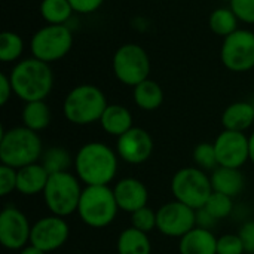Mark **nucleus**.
<instances>
[{
  "label": "nucleus",
  "mask_w": 254,
  "mask_h": 254,
  "mask_svg": "<svg viewBox=\"0 0 254 254\" xmlns=\"http://www.w3.org/2000/svg\"><path fill=\"white\" fill-rule=\"evenodd\" d=\"M73 170L83 186H109L118 176V152L101 141L85 143L74 155Z\"/></svg>",
  "instance_id": "1"
},
{
  "label": "nucleus",
  "mask_w": 254,
  "mask_h": 254,
  "mask_svg": "<svg viewBox=\"0 0 254 254\" xmlns=\"http://www.w3.org/2000/svg\"><path fill=\"white\" fill-rule=\"evenodd\" d=\"M9 79L13 95L24 103L45 100L54 88V74L49 64L34 57L15 64Z\"/></svg>",
  "instance_id": "2"
},
{
  "label": "nucleus",
  "mask_w": 254,
  "mask_h": 254,
  "mask_svg": "<svg viewBox=\"0 0 254 254\" xmlns=\"http://www.w3.org/2000/svg\"><path fill=\"white\" fill-rule=\"evenodd\" d=\"M43 144L37 132L22 127L1 129L0 134V161L3 165L19 170L25 165L40 161Z\"/></svg>",
  "instance_id": "3"
},
{
  "label": "nucleus",
  "mask_w": 254,
  "mask_h": 254,
  "mask_svg": "<svg viewBox=\"0 0 254 254\" xmlns=\"http://www.w3.org/2000/svg\"><path fill=\"white\" fill-rule=\"evenodd\" d=\"M107 106V98L98 86L83 83L65 95L63 113L70 124L85 127L100 122Z\"/></svg>",
  "instance_id": "4"
},
{
  "label": "nucleus",
  "mask_w": 254,
  "mask_h": 254,
  "mask_svg": "<svg viewBox=\"0 0 254 254\" xmlns=\"http://www.w3.org/2000/svg\"><path fill=\"white\" fill-rule=\"evenodd\" d=\"M119 211L113 188L85 186L76 214L88 228L104 229L115 222Z\"/></svg>",
  "instance_id": "5"
},
{
  "label": "nucleus",
  "mask_w": 254,
  "mask_h": 254,
  "mask_svg": "<svg viewBox=\"0 0 254 254\" xmlns=\"http://www.w3.org/2000/svg\"><path fill=\"white\" fill-rule=\"evenodd\" d=\"M83 188V183L71 171L51 174L42 193L43 202L51 214L65 219L77 213Z\"/></svg>",
  "instance_id": "6"
},
{
  "label": "nucleus",
  "mask_w": 254,
  "mask_h": 254,
  "mask_svg": "<svg viewBox=\"0 0 254 254\" xmlns=\"http://www.w3.org/2000/svg\"><path fill=\"white\" fill-rule=\"evenodd\" d=\"M171 193L176 201L199 210L213 193L210 174L198 167L180 168L171 179Z\"/></svg>",
  "instance_id": "7"
},
{
  "label": "nucleus",
  "mask_w": 254,
  "mask_h": 254,
  "mask_svg": "<svg viewBox=\"0 0 254 254\" xmlns=\"http://www.w3.org/2000/svg\"><path fill=\"white\" fill-rule=\"evenodd\" d=\"M73 34L65 24H46L45 27L37 30L30 40L33 57L48 64L64 58L70 52Z\"/></svg>",
  "instance_id": "8"
},
{
  "label": "nucleus",
  "mask_w": 254,
  "mask_h": 254,
  "mask_svg": "<svg viewBox=\"0 0 254 254\" xmlns=\"http://www.w3.org/2000/svg\"><path fill=\"white\" fill-rule=\"evenodd\" d=\"M113 73L127 86H137L149 79L150 60L147 52L137 43L122 45L113 55Z\"/></svg>",
  "instance_id": "9"
},
{
  "label": "nucleus",
  "mask_w": 254,
  "mask_h": 254,
  "mask_svg": "<svg viewBox=\"0 0 254 254\" xmlns=\"http://www.w3.org/2000/svg\"><path fill=\"white\" fill-rule=\"evenodd\" d=\"M223 65L234 73H246L254 68V33L238 28L223 39L220 49Z\"/></svg>",
  "instance_id": "10"
},
{
  "label": "nucleus",
  "mask_w": 254,
  "mask_h": 254,
  "mask_svg": "<svg viewBox=\"0 0 254 254\" xmlns=\"http://www.w3.org/2000/svg\"><path fill=\"white\" fill-rule=\"evenodd\" d=\"M196 226V210L179 202L170 201L156 210V231L168 238L180 240Z\"/></svg>",
  "instance_id": "11"
},
{
  "label": "nucleus",
  "mask_w": 254,
  "mask_h": 254,
  "mask_svg": "<svg viewBox=\"0 0 254 254\" xmlns=\"http://www.w3.org/2000/svg\"><path fill=\"white\" fill-rule=\"evenodd\" d=\"M31 223L15 205H6L0 213V244L9 252H19L30 244Z\"/></svg>",
  "instance_id": "12"
},
{
  "label": "nucleus",
  "mask_w": 254,
  "mask_h": 254,
  "mask_svg": "<svg viewBox=\"0 0 254 254\" xmlns=\"http://www.w3.org/2000/svg\"><path fill=\"white\" fill-rule=\"evenodd\" d=\"M70 237V226L64 217L60 216H43L37 219L31 226L30 244L43 250L45 253H52L65 246Z\"/></svg>",
  "instance_id": "13"
},
{
  "label": "nucleus",
  "mask_w": 254,
  "mask_h": 254,
  "mask_svg": "<svg viewBox=\"0 0 254 254\" xmlns=\"http://www.w3.org/2000/svg\"><path fill=\"white\" fill-rule=\"evenodd\" d=\"M219 167L240 168L250 161L249 135L240 131L223 129L214 140Z\"/></svg>",
  "instance_id": "14"
},
{
  "label": "nucleus",
  "mask_w": 254,
  "mask_h": 254,
  "mask_svg": "<svg viewBox=\"0 0 254 254\" xmlns=\"http://www.w3.org/2000/svg\"><path fill=\"white\" fill-rule=\"evenodd\" d=\"M155 143L152 135L140 127H132L129 131L118 137L116 141L119 159L129 165H141L149 161Z\"/></svg>",
  "instance_id": "15"
},
{
  "label": "nucleus",
  "mask_w": 254,
  "mask_h": 254,
  "mask_svg": "<svg viewBox=\"0 0 254 254\" xmlns=\"http://www.w3.org/2000/svg\"><path fill=\"white\" fill-rule=\"evenodd\" d=\"M113 193L121 211L132 214L149 202V190L146 185L135 177H124L113 186Z\"/></svg>",
  "instance_id": "16"
},
{
  "label": "nucleus",
  "mask_w": 254,
  "mask_h": 254,
  "mask_svg": "<svg viewBox=\"0 0 254 254\" xmlns=\"http://www.w3.org/2000/svg\"><path fill=\"white\" fill-rule=\"evenodd\" d=\"M49 176L51 174L40 162L25 165L16 170V192L24 196H34L43 193Z\"/></svg>",
  "instance_id": "17"
},
{
  "label": "nucleus",
  "mask_w": 254,
  "mask_h": 254,
  "mask_svg": "<svg viewBox=\"0 0 254 254\" xmlns=\"http://www.w3.org/2000/svg\"><path fill=\"white\" fill-rule=\"evenodd\" d=\"M180 254H217V237L213 231L195 226L179 240Z\"/></svg>",
  "instance_id": "18"
},
{
  "label": "nucleus",
  "mask_w": 254,
  "mask_h": 254,
  "mask_svg": "<svg viewBox=\"0 0 254 254\" xmlns=\"http://www.w3.org/2000/svg\"><path fill=\"white\" fill-rule=\"evenodd\" d=\"M210 180L213 192H219L231 198H237L246 186V179L240 168L217 167L210 173Z\"/></svg>",
  "instance_id": "19"
},
{
  "label": "nucleus",
  "mask_w": 254,
  "mask_h": 254,
  "mask_svg": "<svg viewBox=\"0 0 254 254\" xmlns=\"http://www.w3.org/2000/svg\"><path fill=\"white\" fill-rule=\"evenodd\" d=\"M100 125L106 134L121 137L134 127L132 113L122 104H109L100 119Z\"/></svg>",
  "instance_id": "20"
},
{
  "label": "nucleus",
  "mask_w": 254,
  "mask_h": 254,
  "mask_svg": "<svg viewBox=\"0 0 254 254\" xmlns=\"http://www.w3.org/2000/svg\"><path fill=\"white\" fill-rule=\"evenodd\" d=\"M254 124V104L250 101H235L222 113V125L225 129L246 132Z\"/></svg>",
  "instance_id": "21"
},
{
  "label": "nucleus",
  "mask_w": 254,
  "mask_h": 254,
  "mask_svg": "<svg viewBox=\"0 0 254 254\" xmlns=\"http://www.w3.org/2000/svg\"><path fill=\"white\" fill-rule=\"evenodd\" d=\"M118 254H152V243L149 234L132 226L125 228L116 240Z\"/></svg>",
  "instance_id": "22"
},
{
  "label": "nucleus",
  "mask_w": 254,
  "mask_h": 254,
  "mask_svg": "<svg viewBox=\"0 0 254 254\" xmlns=\"http://www.w3.org/2000/svg\"><path fill=\"white\" fill-rule=\"evenodd\" d=\"M134 103L144 112H153L164 103V91L158 82L146 79L144 82L134 86Z\"/></svg>",
  "instance_id": "23"
},
{
  "label": "nucleus",
  "mask_w": 254,
  "mask_h": 254,
  "mask_svg": "<svg viewBox=\"0 0 254 254\" xmlns=\"http://www.w3.org/2000/svg\"><path fill=\"white\" fill-rule=\"evenodd\" d=\"M21 121L25 128L34 132H40L51 124V109L45 100L25 103L21 110Z\"/></svg>",
  "instance_id": "24"
},
{
  "label": "nucleus",
  "mask_w": 254,
  "mask_h": 254,
  "mask_svg": "<svg viewBox=\"0 0 254 254\" xmlns=\"http://www.w3.org/2000/svg\"><path fill=\"white\" fill-rule=\"evenodd\" d=\"M39 162L45 167V170L49 174H57L70 171L74 165V156H71L65 147L51 146L46 150H43Z\"/></svg>",
  "instance_id": "25"
},
{
  "label": "nucleus",
  "mask_w": 254,
  "mask_h": 254,
  "mask_svg": "<svg viewBox=\"0 0 254 254\" xmlns=\"http://www.w3.org/2000/svg\"><path fill=\"white\" fill-rule=\"evenodd\" d=\"M73 12L68 0H42L40 3V15L48 24L63 25L71 18Z\"/></svg>",
  "instance_id": "26"
},
{
  "label": "nucleus",
  "mask_w": 254,
  "mask_h": 254,
  "mask_svg": "<svg viewBox=\"0 0 254 254\" xmlns=\"http://www.w3.org/2000/svg\"><path fill=\"white\" fill-rule=\"evenodd\" d=\"M238 18L231 7H219L211 12L208 18V25L211 31L223 39L238 30Z\"/></svg>",
  "instance_id": "27"
},
{
  "label": "nucleus",
  "mask_w": 254,
  "mask_h": 254,
  "mask_svg": "<svg viewBox=\"0 0 254 254\" xmlns=\"http://www.w3.org/2000/svg\"><path fill=\"white\" fill-rule=\"evenodd\" d=\"M24 51V40L19 34L13 31H3L0 34V61L13 63Z\"/></svg>",
  "instance_id": "28"
},
{
  "label": "nucleus",
  "mask_w": 254,
  "mask_h": 254,
  "mask_svg": "<svg viewBox=\"0 0 254 254\" xmlns=\"http://www.w3.org/2000/svg\"><path fill=\"white\" fill-rule=\"evenodd\" d=\"M192 156H193L195 167L201 168L205 173H213L219 167V161H217L214 143L204 141V143L196 144V147L193 149Z\"/></svg>",
  "instance_id": "29"
},
{
  "label": "nucleus",
  "mask_w": 254,
  "mask_h": 254,
  "mask_svg": "<svg viewBox=\"0 0 254 254\" xmlns=\"http://www.w3.org/2000/svg\"><path fill=\"white\" fill-rule=\"evenodd\" d=\"M202 208H205L216 220L220 222L223 219H228L232 214V211H234V198L226 196V195L219 193V192H213Z\"/></svg>",
  "instance_id": "30"
},
{
  "label": "nucleus",
  "mask_w": 254,
  "mask_h": 254,
  "mask_svg": "<svg viewBox=\"0 0 254 254\" xmlns=\"http://www.w3.org/2000/svg\"><path fill=\"white\" fill-rule=\"evenodd\" d=\"M131 226L144 234H150L156 229V211L147 205L134 211L131 214Z\"/></svg>",
  "instance_id": "31"
},
{
  "label": "nucleus",
  "mask_w": 254,
  "mask_h": 254,
  "mask_svg": "<svg viewBox=\"0 0 254 254\" xmlns=\"http://www.w3.org/2000/svg\"><path fill=\"white\" fill-rule=\"evenodd\" d=\"M217 254H246L238 234H225L217 238Z\"/></svg>",
  "instance_id": "32"
},
{
  "label": "nucleus",
  "mask_w": 254,
  "mask_h": 254,
  "mask_svg": "<svg viewBox=\"0 0 254 254\" xmlns=\"http://www.w3.org/2000/svg\"><path fill=\"white\" fill-rule=\"evenodd\" d=\"M16 192V170L7 165H0V195L7 196Z\"/></svg>",
  "instance_id": "33"
},
{
  "label": "nucleus",
  "mask_w": 254,
  "mask_h": 254,
  "mask_svg": "<svg viewBox=\"0 0 254 254\" xmlns=\"http://www.w3.org/2000/svg\"><path fill=\"white\" fill-rule=\"evenodd\" d=\"M229 4L240 21L254 24V0H232Z\"/></svg>",
  "instance_id": "34"
},
{
  "label": "nucleus",
  "mask_w": 254,
  "mask_h": 254,
  "mask_svg": "<svg viewBox=\"0 0 254 254\" xmlns=\"http://www.w3.org/2000/svg\"><path fill=\"white\" fill-rule=\"evenodd\" d=\"M238 235L244 244L246 253H254V220H247L241 225Z\"/></svg>",
  "instance_id": "35"
},
{
  "label": "nucleus",
  "mask_w": 254,
  "mask_h": 254,
  "mask_svg": "<svg viewBox=\"0 0 254 254\" xmlns=\"http://www.w3.org/2000/svg\"><path fill=\"white\" fill-rule=\"evenodd\" d=\"M68 1L74 12L88 15V13L98 10L104 0H68Z\"/></svg>",
  "instance_id": "36"
},
{
  "label": "nucleus",
  "mask_w": 254,
  "mask_h": 254,
  "mask_svg": "<svg viewBox=\"0 0 254 254\" xmlns=\"http://www.w3.org/2000/svg\"><path fill=\"white\" fill-rule=\"evenodd\" d=\"M217 223H219V220H216L205 208L196 210V226H198V228L213 231V228H214Z\"/></svg>",
  "instance_id": "37"
},
{
  "label": "nucleus",
  "mask_w": 254,
  "mask_h": 254,
  "mask_svg": "<svg viewBox=\"0 0 254 254\" xmlns=\"http://www.w3.org/2000/svg\"><path fill=\"white\" fill-rule=\"evenodd\" d=\"M13 94V89H12V83H10V79L7 74L1 73L0 74V104L4 106L9 98L12 97Z\"/></svg>",
  "instance_id": "38"
},
{
  "label": "nucleus",
  "mask_w": 254,
  "mask_h": 254,
  "mask_svg": "<svg viewBox=\"0 0 254 254\" xmlns=\"http://www.w3.org/2000/svg\"><path fill=\"white\" fill-rule=\"evenodd\" d=\"M18 254H48L45 253L43 250H40V249H37L36 246H33V244H28V246H25L24 249H21Z\"/></svg>",
  "instance_id": "39"
},
{
  "label": "nucleus",
  "mask_w": 254,
  "mask_h": 254,
  "mask_svg": "<svg viewBox=\"0 0 254 254\" xmlns=\"http://www.w3.org/2000/svg\"><path fill=\"white\" fill-rule=\"evenodd\" d=\"M249 149H250V162L254 164V131L249 135Z\"/></svg>",
  "instance_id": "40"
},
{
  "label": "nucleus",
  "mask_w": 254,
  "mask_h": 254,
  "mask_svg": "<svg viewBox=\"0 0 254 254\" xmlns=\"http://www.w3.org/2000/svg\"><path fill=\"white\" fill-rule=\"evenodd\" d=\"M222 1H226V3H231L232 0H222Z\"/></svg>",
  "instance_id": "41"
},
{
  "label": "nucleus",
  "mask_w": 254,
  "mask_h": 254,
  "mask_svg": "<svg viewBox=\"0 0 254 254\" xmlns=\"http://www.w3.org/2000/svg\"><path fill=\"white\" fill-rule=\"evenodd\" d=\"M77 254H91V253H77Z\"/></svg>",
  "instance_id": "42"
},
{
  "label": "nucleus",
  "mask_w": 254,
  "mask_h": 254,
  "mask_svg": "<svg viewBox=\"0 0 254 254\" xmlns=\"http://www.w3.org/2000/svg\"><path fill=\"white\" fill-rule=\"evenodd\" d=\"M246 254H254V253H246Z\"/></svg>",
  "instance_id": "43"
}]
</instances>
